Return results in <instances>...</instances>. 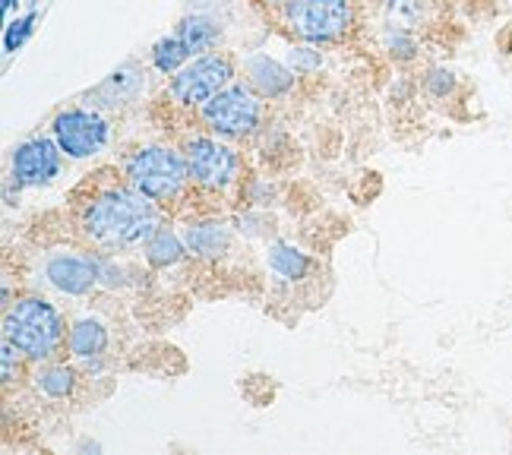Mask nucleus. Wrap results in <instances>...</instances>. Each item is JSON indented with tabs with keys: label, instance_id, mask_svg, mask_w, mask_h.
Returning <instances> with one entry per match:
<instances>
[{
	"label": "nucleus",
	"instance_id": "obj_1",
	"mask_svg": "<svg viewBox=\"0 0 512 455\" xmlns=\"http://www.w3.org/2000/svg\"><path fill=\"white\" fill-rule=\"evenodd\" d=\"M83 231L98 247L124 250L149 241L159 231V215H155L149 196H143L136 187H111L83 209Z\"/></svg>",
	"mask_w": 512,
	"mask_h": 455
},
{
	"label": "nucleus",
	"instance_id": "obj_2",
	"mask_svg": "<svg viewBox=\"0 0 512 455\" xmlns=\"http://www.w3.org/2000/svg\"><path fill=\"white\" fill-rule=\"evenodd\" d=\"M4 339H10L29 361H48L64 342V320L45 298H23L7 307Z\"/></svg>",
	"mask_w": 512,
	"mask_h": 455
},
{
	"label": "nucleus",
	"instance_id": "obj_3",
	"mask_svg": "<svg viewBox=\"0 0 512 455\" xmlns=\"http://www.w3.org/2000/svg\"><path fill=\"white\" fill-rule=\"evenodd\" d=\"M190 177L187 158L174 149L165 146H146L136 149L127 158V181L130 187H136L149 200H174L177 193L184 190Z\"/></svg>",
	"mask_w": 512,
	"mask_h": 455
},
{
	"label": "nucleus",
	"instance_id": "obj_4",
	"mask_svg": "<svg viewBox=\"0 0 512 455\" xmlns=\"http://www.w3.org/2000/svg\"><path fill=\"white\" fill-rule=\"evenodd\" d=\"M234 67L225 54H203L196 57L193 64L177 70V76L171 79V95L181 105H206L209 98L219 95L225 86H231Z\"/></svg>",
	"mask_w": 512,
	"mask_h": 455
},
{
	"label": "nucleus",
	"instance_id": "obj_5",
	"mask_svg": "<svg viewBox=\"0 0 512 455\" xmlns=\"http://www.w3.org/2000/svg\"><path fill=\"white\" fill-rule=\"evenodd\" d=\"M288 23L307 42H332L351 26V0H291Z\"/></svg>",
	"mask_w": 512,
	"mask_h": 455
},
{
	"label": "nucleus",
	"instance_id": "obj_6",
	"mask_svg": "<svg viewBox=\"0 0 512 455\" xmlns=\"http://www.w3.org/2000/svg\"><path fill=\"white\" fill-rule=\"evenodd\" d=\"M203 121L222 136H247L260 124V102L247 86H225L203 105Z\"/></svg>",
	"mask_w": 512,
	"mask_h": 455
},
{
	"label": "nucleus",
	"instance_id": "obj_7",
	"mask_svg": "<svg viewBox=\"0 0 512 455\" xmlns=\"http://www.w3.org/2000/svg\"><path fill=\"white\" fill-rule=\"evenodd\" d=\"M54 143L70 158H89L108 143V124L86 108H70L54 117Z\"/></svg>",
	"mask_w": 512,
	"mask_h": 455
},
{
	"label": "nucleus",
	"instance_id": "obj_8",
	"mask_svg": "<svg viewBox=\"0 0 512 455\" xmlns=\"http://www.w3.org/2000/svg\"><path fill=\"white\" fill-rule=\"evenodd\" d=\"M184 158H187L190 177L203 187L222 190L234 181V177H238V155L222 143L206 140V136H193V140L187 143Z\"/></svg>",
	"mask_w": 512,
	"mask_h": 455
},
{
	"label": "nucleus",
	"instance_id": "obj_9",
	"mask_svg": "<svg viewBox=\"0 0 512 455\" xmlns=\"http://www.w3.org/2000/svg\"><path fill=\"white\" fill-rule=\"evenodd\" d=\"M61 171V146L38 136V140H26L13 152V181L19 187H42L54 181Z\"/></svg>",
	"mask_w": 512,
	"mask_h": 455
},
{
	"label": "nucleus",
	"instance_id": "obj_10",
	"mask_svg": "<svg viewBox=\"0 0 512 455\" xmlns=\"http://www.w3.org/2000/svg\"><path fill=\"white\" fill-rule=\"evenodd\" d=\"M45 279L61 294L80 298V294H89L95 288V282L102 279V275H98L95 260H86V256H76V253H54L45 263Z\"/></svg>",
	"mask_w": 512,
	"mask_h": 455
},
{
	"label": "nucleus",
	"instance_id": "obj_11",
	"mask_svg": "<svg viewBox=\"0 0 512 455\" xmlns=\"http://www.w3.org/2000/svg\"><path fill=\"white\" fill-rule=\"evenodd\" d=\"M247 76H250V86L260 89L269 98L285 95L294 86L291 70H285L282 64H275V61H269V57H253V61L247 64Z\"/></svg>",
	"mask_w": 512,
	"mask_h": 455
},
{
	"label": "nucleus",
	"instance_id": "obj_12",
	"mask_svg": "<svg viewBox=\"0 0 512 455\" xmlns=\"http://www.w3.org/2000/svg\"><path fill=\"white\" fill-rule=\"evenodd\" d=\"M67 345L76 358H83V361L102 358V351L108 348V332L98 320H80V323H73Z\"/></svg>",
	"mask_w": 512,
	"mask_h": 455
},
{
	"label": "nucleus",
	"instance_id": "obj_13",
	"mask_svg": "<svg viewBox=\"0 0 512 455\" xmlns=\"http://www.w3.org/2000/svg\"><path fill=\"white\" fill-rule=\"evenodd\" d=\"M184 241H187L190 253L203 256V260H215V256H222L228 250L231 234L225 225H190Z\"/></svg>",
	"mask_w": 512,
	"mask_h": 455
},
{
	"label": "nucleus",
	"instance_id": "obj_14",
	"mask_svg": "<svg viewBox=\"0 0 512 455\" xmlns=\"http://www.w3.org/2000/svg\"><path fill=\"white\" fill-rule=\"evenodd\" d=\"M177 35L184 38L193 54H200V51H209L215 42H219V26H215L212 19H206V16H190V19H184L181 26H177Z\"/></svg>",
	"mask_w": 512,
	"mask_h": 455
},
{
	"label": "nucleus",
	"instance_id": "obj_15",
	"mask_svg": "<svg viewBox=\"0 0 512 455\" xmlns=\"http://www.w3.org/2000/svg\"><path fill=\"white\" fill-rule=\"evenodd\" d=\"M190 54H193V51L187 48V42L174 32V35L162 38V42L152 48V64L159 67L162 73H177L181 67H187Z\"/></svg>",
	"mask_w": 512,
	"mask_h": 455
},
{
	"label": "nucleus",
	"instance_id": "obj_16",
	"mask_svg": "<svg viewBox=\"0 0 512 455\" xmlns=\"http://www.w3.org/2000/svg\"><path fill=\"white\" fill-rule=\"evenodd\" d=\"M184 256V244L177 241V237L165 228L155 231L149 241H146V260L152 266H174L177 260Z\"/></svg>",
	"mask_w": 512,
	"mask_h": 455
},
{
	"label": "nucleus",
	"instance_id": "obj_17",
	"mask_svg": "<svg viewBox=\"0 0 512 455\" xmlns=\"http://www.w3.org/2000/svg\"><path fill=\"white\" fill-rule=\"evenodd\" d=\"M269 266H272V272H279L282 279H304L310 269V260L301 250H294L288 244H275L269 250Z\"/></svg>",
	"mask_w": 512,
	"mask_h": 455
},
{
	"label": "nucleus",
	"instance_id": "obj_18",
	"mask_svg": "<svg viewBox=\"0 0 512 455\" xmlns=\"http://www.w3.org/2000/svg\"><path fill=\"white\" fill-rule=\"evenodd\" d=\"M427 13H430V0H389V4H386L389 23L405 29V32L421 26L427 19Z\"/></svg>",
	"mask_w": 512,
	"mask_h": 455
},
{
	"label": "nucleus",
	"instance_id": "obj_19",
	"mask_svg": "<svg viewBox=\"0 0 512 455\" xmlns=\"http://www.w3.org/2000/svg\"><path fill=\"white\" fill-rule=\"evenodd\" d=\"M38 389H42L45 395H51V399H67V395L76 389V373L70 367H45L42 373L35 377Z\"/></svg>",
	"mask_w": 512,
	"mask_h": 455
},
{
	"label": "nucleus",
	"instance_id": "obj_20",
	"mask_svg": "<svg viewBox=\"0 0 512 455\" xmlns=\"http://www.w3.org/2000/svg\"><path fill=\"white\" fill-rule=\"evenodd\" d=\"M386 48H389V54L392 57H402V61H411L415 57V51H418V42L411 38L405 29H396V32H386Z\"/></svg>",
	"mask_w": 512,
	"mask_h": 455
},
{
	"label": "nucleus",
	"instance_id": "obj_21",
	"mask_svg": "<svg viewBox=\"0 0 512 455\" xmlns=\"http://www.w3.org/2000/svg\"><path fill=\"white\" fill-rule=\"evenodd\" d=\"M424 86H427V92L433 95V98H446L452 89H456V73L452 70H430L427 73V79H424Z\"/></svg>",
	"mask_w": 512,
	"mask_h": 455
},
{
	"label": "nucleus",
	"instance_id": "obj_22",
	"mask_svg": "<svg viewBox=\"0 0 512 455\" xmlns=\"http://www.w3.org/2000/svg\"><path fill=\"white\" fill-rule=\"evenodd\" d=\"M29 29H32V16H26V19H19V23H13V26L7 29V38H4L7 51H16L19 45H23V38L29 35Z\"/></svg>",
	"mask_w": 512,
	"mask_h": 455
},
{
	"label": "nucleus",
	"instance_id": "obj_23",
	"mask_svg": "<svg viewBox=\"0 0 512 455\" xmlns=\"http://www.w3.org/2000/svg\"><path fill=\"white\" fill-rule=\"evenodd\" d=\"M4 383H13V377H16V354H23L19 351L10 339H4Z\"/></svg>",
	"mask_w": 512,
	"mask_h": 455
},
{
	"label": "nucleus",
	"instance_id": "obj_24",
	"mask_svg": "<svg viewBox=\"0 0 512 455\" xmlns=\"http://www.w3.org/2000/svg\"><path fill=\"white\" fill-rule=\"evenodd\" d=\"M266 4H275V7H288L291 0H266Z\"/></svg>",
	"mask_w": 512,
	"mask_h": 455
},
{
	"label": "nucleus",
	"instance_id": "obj_25",
	"mask_svg": "<svg viewBox=\"0 0 512 455\" xmlns=\"http://www.w3.org/2000/svg\"><path fill=\"white\" fill-rule=\"evenodd\" d=\"M4 7H7V10H10V7H13V0H4Z\"/></svg>",
	"mask_w": 512,
	"mask_h": 455
}]
</instances>
